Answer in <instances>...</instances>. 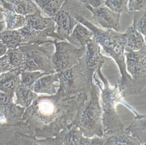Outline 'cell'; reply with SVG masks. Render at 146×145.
Here are the masks:
<instances>
[{"label": "cell", "mask_w": 146, "mask_h": 145, "mask_svg": "<svg viewBox=\"0 0 146 145\" xmlns=\"http://www.w3.org/2000/svg\"><path fill=\"white\" fill-rule=\"evenodd\" d=\"M87 96L88 93L65 95L59 90L54 95L37 96L22 117L29 135L40 139L54 137L63 130L71 128Z\"/></svg>", "instance_id": "6da1fadb"}, {"label": "cell", "mask_w": 146, "mask_h": 145, "mask_svg": "<svg viewBox=\"0 0 146 145\" xmlns=\"http://www.w3.org/2000/svg\"><path fill=\"white\" fill-rule=\"evenodd\" d=\"M78 22L92 32L93 37L104 52L111 57L118 66L121 77L117 80L119 89L122 97L132 95V79L127 72L125 55V35L111 29L103 30L87 19L80 17Z\"/></svg>", "instance_id": "7a4b0ae2"}, {"label": "cell", "mask_w": 146, "mask_h": 145, "mask_svg": "<svg viewBox=\"0 0 146 145\" xmlns=\"http://www.w3.org/2000/svg\"><path fill=\"white\" fill-rule=\"evenodd\" d=\"M102 65L98 67L94 75L96 84L102 91V124L103 127V136H117L125 132L124 125L116 110V105L119 102L123 103L126 107L135 112L133 108L129 106L123 100L120 94L117 81L115 84L114 88L109 87L107 80L102 73Z\"/></svg>", "instance_id": "3957f363"}, {"label": "cell", "mask_w": 146, "mask_h": 145, "mask_svg": "<svg viewBox=\"0 0 146 145\" xmlns=\"http://www.w3.org/2000/svg\"><path fill=\"white\" fill-rule=\"evenodd\" d=\"M99 88L93 84L87 98L80 106L72 126L78 128L84 136L90 138L103 136L102 110L99 102Z\"/></svg>", "instance_id": "277c9868"}, {"label": "cell", "mask_w": 146, "mask_h": 145, "mask_svg": "<svg viewBox=\"0 0 146 145\" xmlns=\"http://www.w3.org/2000/svg\"><path fill=\"white\" fill-rule=\"evenodd\" d=\"M41 13L39 9L35 13L25 15V24L18 30L22 37L23 45L53 44L54 40L59 41L54 17L45 18Z\"/></svg>", "instance_id": "5b68a950"}, {"label": "cell", "mask_w": 146, "mask_h": 145, "mask_svg": "<svg viewBox=\"0 0 146 145\" xmlns=\"http://www.w3.org/2000/svg\"><path fill=\"white\" fill-rule=\"evenodd\" d=\"M97 69L87 66L84 55L74 66L57 72L60 82L58 90L68 96L88 93L94 84V75Z\"/></svg>", "instance_id": "8992f818"}, {"label": "cell", "mask_w": 146, "mask_h": 145, "mask_svg": "<svg viewBox=\"0 0 146 145\" xmlns=\"http://www.w3.org/2000/svg\"><path fill=\"white\" fill-rule=\"evenodd\" d=\"M92 13L88 7L78 0H65L54 17L55 32L59 41H65L71 33L80 17L90 21Z\"/></svg>", "instance_id": "52a82bcc"}, {"label": "cell", "mask_w": 146, "mask_h": 145, "mask_svg": "<svg viewBox=\"0 0 146 145\" xmlns=\"http://www.w3.org/2000/svg\"><path fill=\"white\" fill-rule=\"evenodd\" d=\"M18 48L23 56L22 70L28 71H40L49 74L56 72L52 62L54 52L53 44L46 43V46L27 44Z\"/></svg>", "instance_id": "ba28073f"}, {"label": "cell", "mask_w": 146, "mask_h": 145, "mask_svg": "<svg viewBox=\"0 0 146 145\" xmlns=\"http://www.w3.org/2000/svg\"><path fill=\"white\" fill-rule=\"evenodd\" d=\"M126 70L131 75L132 94L138 95L146 86V46L137 51L125 52Z\"/></svg>", "instance_id": "9c48e42d"}, {"label": "cell", "mask_w": 146, "mask_h": 145, "mask_svg": "<svg viewBox=\"0 0 146 145\" xmlns=\"http://www.w3.org/2000/svg\"><path fill=\"white\" fill-rule=\"evenodd\" d=\"M55 51L52 62L56 72L71 68L77 64L86 52V47H78L66 41L54 40Z\"/></svg>", "instance_id": "30bf717a"}, {"label": "cell", "mask_w": 146, "mask_h": 145, "mask_svg": "<svg viewBox=\"0 0 146 145\" xmlns=\"http://www.w3.org/2000/svg\"><path fill=\"white\" fill-rule=\"evenodd\" d=\"M14 96L0 91V112L4 115L9 124L15 127L16 131L29 135L28 126L22 120L25 108L13 102Z\"/></svg>", "instance_id": "8fae6325"}, {"label": "cell", "mask_w": 146, "mask_h": 145, "mask_svg": "<svg viewBox=\"0 0 146 145\" xmlns=\"http://www.w3.org/2000/svg\"><path fill=\"white\" fill-rule=\"evenodd\" d=\"M54 139L55 145H105L107 141L105 136L92 139L85 137L79 129L72 126L63 130Z\"/></svg>", "instance_id": "7c38bea8"}, {"label": "cell", "mask_w": 146, "mask_h": 145, "mask_svg": "<svg viewBox=\"0 0 146 145\" xmlns=\"http://www.w3.org/2000/svg\"><path fill=\"white\" fill-rule=\"evenodd\" d=\"M88 7L92 13L90 22L92 24H99L106 30L111 29L119 32L120 31V14L112 11L104 3L97 7L90 6Z\"/></svg>", "instance_id": "4fadbf2b"}, {"label": "cell", "mask_w": 146, "mask_h": 145, "mask_svg": "<svg viewBox=\"0 0 146 145\" xmlns=\"http://www.w3.org/2000/svg\"><path fill=\"white\" fill-rule=\"evenodd\" d=\"M84 57L87 66L96 69H97L100 66L103 65L105 63L108 64L111 61L110 58L103 56L102 54L100 45L94 37L86 45Z\"/></svg>", "instance_id": "5bb4252c"}, {"label": "cell", "mask_w": 146, "mask_h": 145, "mask_svg": "<svg viewBox=\"0 0 146 145\" xmlns=\"http://www.w3.org/2000/svg\"><path fill=\"white\" fill-rule=\"evenodd\" d=\"M0 12L5 18L6 30L20 29L25 24V16L16 13L12 6L4 0H0Z\"/></svg>", "instance_id": "9a60e30c"}, {"label": "cell", "mask_w": 146, "mask_h": 145, "mask_svg": "<svg viewBox=\"0 0 146 145\" xmlns=\"http://www.w3.org/2000/svg\"><path fill=\"white\" fill-rule=\"evenodd\" d=\"M21 67L13 68L0 75V91L14 96L17 88L21 84Z\"/></svg>", "instance_id": "2e32d148"}, {"label": "cell", "mask_w": 146, "mask_h": 145, "mask_svg": "<svg viewBox=\"0 0 146 145\" xmlns=\"http://www.w3.org/2000/svg\"><path fill=\"white\" fill-rule=\"evenodd\" d=\"M93 37L90 30L78 22L73 28L71 33L66 40L78 47H86L87 44Z\"/></svg>", "instance_id": "e0dca14e"}, {"label": "cell", "mask_w": 146, "mask_h": 145, "mask_svg": "<svg viewBox=\"0 0 146 145\" xmlns=\"http://www.w3.org/2000/svg\"><path fill=\"white\" fill-rule=\"evenodd\" d=\"M55 82H59L57 72L45 75L35 82L33 90L35 93L54 94L56 93V88L59 87V85L54 84Z\"/></svg>", "instance_id": "ac0fdd59"}, {"label": "cell", "mask_w": 146, "mask_h": 145, "mask_svg": "<svg viewBox=\"0 0 146 145\" xmlns=\"http://www.w3.org/2000/svg\"><path fill=\"white\" fill-rule=\"evenodd\" d=\"M146 115H136L134 121L124 130L135 138L141 145L146 143Z\"/></svg>", "instance_id": "d6986e66"}, {"label": "cell", "mask_w": 146, "mask_h": 145, "mask_svg": "<svg viewBox=\"0 0 146 145\" xmlns=\"http://www.w3.org/2000/svg\"><path fill=\"white\" fill-rule=\"evenodd\" d=\"M6 145H54L53 137L38 139L35 136L23 134L16 131Z\"/></svg>", "instance_id": "ffe728a7"}, {"label": "cell", "mask_w": 146, "mask_h": 145, "mask_svg": "<svg viewBox=\"0 0 146 145\" xmlns=\"http://www.w3.org/2000/svg\"><path fill=\"white\" fill-rule=\"evenodd\" d=\"M125 35V51H137L146 45L143 36L135 30L132 26L127 28Z\"/></svg>", "instance_id": "44dd1931"}, {"label": "cell", "mask_w": 146, "mask_h": 145, "mask_svg": "<svg viewBox=\"0 0 146 145\" xmlns=\"http://www.w3.org/2000/svg\"><path fill=\"white\" fill-rule=\"evenodd\" d=\"M0 40L8 49L17 48L23 45L22 37L18 30H4L0 32Z\"/></svg>", "instance_id": "7402d4cb"}, {"label": "cell", "mask_w": 146, "mask_h": 145, "mask_svg": "<svg viewBox=\"0 0 146 145\" xmlns=\"http://www.w3.org/2000/svg\"><path fill=\"white\" fill-rule=\"evenodd\" d=\"M17 99L15 104L19 105L25 109L29 107L32 102L38 96L31 89L26 88L20 84L15 91Z\"/></svg>", "instance_id": "603a6c76"}, {"label": "cell", "mask_w": 146, "mask_h": 145, "mask_svg": "<svg viewBox=\"0 0 146 145\" xmlns=\"http://www.w3.org/2000/svg\"><path fill=\"white\" fill-rule=\"evenodd\" d=\"M10 3L16 13L25 16L35 13L39 9L32 0H4Z\"/></svg>", "instance_id": "cb8c5ba5"}, {"label": "cell", "mask_w": 146, "mask_h": 145, "mask_svg": "<svg viewBox=\"0 0 146 145\" xmlns=\"http://www.w3.org/2000/svg\"><path fill=\"white\" fill-rule=\"evenodd\" d=\"M40 9L49 17H54L65 0H33Z\"/></svg>", "instance_id": "d4e9b609"}, {"label": "cell", "mask_w": 146, "mask_h": 145, "mask_svg": "<svg viewBox=\"0 0 146 145\" xmlns=\"http://www.w3.org/2000/svg\"><path fill=\"white\" fill-rule=\"evenodd\" d=\"M48 73L40 71H28L22 70L21 75V85L33 90V86L38 79Z\"/></svg>", "instance_id": "484cf974"}, {"label": "cell", "mask_w": 146, "mask_h": 145, "mask_svg": "<svg viewBox=\"0 0 146 145\" xmlns=\"http://www.w3.org/2000/svg\"><path fill=\"white\" fill-rule=\"evenodd\" d=\"M105 145H141V144L135 138L125 131L123 134L118 135L107 137Z\"/></svg>", "instance_id": "4316f807"}, {"label": "cell", "mask_w": 146, "mask_h": 145, "mask_svg": "<svg viewBox=\"0 0 146 145\" xmlns=\"http://www.w3.org/2000/svg\"><path fill=\"white\" fill-rule=\"evenodd\" d=\"M132 27L140 32L145 37L146 34V10H140L133 12Z\"/></svg>", "instance_id": "83f0119b"}, {"label": "cell", "mask_w": 146, "mask_h": 145, "mask_svg": "<svg viewBox=\"0 0 146 145\" xmlns=\"http://www.w3.org/2000/svg\"><path fill=\"white\" fill-rule=\"evenodd\" d=\"M129 0H106L104 4L112 11L121 14L122 13H129L128 4Z\"/></svg>", "instance_id": "f1b7e54d"}, {"label": "cell", "mask_w": 146, "mask_h": 145, "mask_svg": "<svg viewBox=\"0 0 146 145\" xmlns=\"http://www.w3.org/2000/svg\"><path fill=\"white\" fill-rule=\"evenodd\" d=\"M6 53L8 55L10 63L13 68L21 67L22 68L24 62L23 56L19 48L8 49Z\"/></svg>", "instance_id": "f546056e"}, {"label": "cell", "mask_w": 146, "mask_h": 145, "mask_svg": "<svg viewBox=\"0 0 146 145\" xmlns=\"http://www.w3.org/2000/svg\"><path fill=\"white\" fill-rule=\"evenodd\" d=\"M146 0H129L128 10L129 13L140 10H146Z\"/></svg>", "instance_id": "4dcf8cb0"}, {"label": "cell", "mask_w": 146, "mask_h": 145, "mask_svg": "<svg viewBox=\"0 0 146 145\" xmlns=\"http://www.w3.org/2000/svg\"><path fill=\"white\" fill-rule=\"evenodd\" d=\"M13 69L10 63L9 57L7 54L2 57H0V74L9 71Z\"/></svg>", "instance_id": "1f68e13d"}, {"label": "cell", "mask_w": 146, "mask_h": 145, "mask_svg": "<svg viewBox=\"0 0 146 145\" xmlns=\"http://www.w3.org/2000/svg\"><path fill=\"white\" fill-rule=\"evenodd\" d=\"M15 128L7 122L6 118L1 112H0V135Z\"/></svg>", "instance_id": "d6a6232c"}, {"label": "cell", "mask_w": 146, "mask_h": 145, "mask_svg": "<svg viewBox=\"0 0 146 145\" xmlns=\"http://www.w3.org/2000/svg\"><path fill=\"white\" fill-rule=\"evenodd\" d=\"M81 2L88 6H90L93 7H97L104 3L102 0H78Z\"/></svg>", "instance_id": "836d02e7"}, {"label": "cell", "mask_w": 146, "mask_h": 145, "mask_svg": "<svg viewBox=\"0 0 146 145\" xmlns=\"http://www.w3.org/2000/svg\"><path fill=\"white\" fill-rule=\"evenodd\" d=\"M7 49V48L5 45L0 40V57L5 54Z\"/></svg>", "instance_id": "e575fe53"}, {"label": "cell", "mask_w": 146, "mask_h": 145, "mask_svg": "<svg viewBox=\"0 0 146 145\" xmlns=\"http://www.w3.org/2000/svg\"><path fill=\"white\" fill-rule=\"evenodd\" d=\"M5 21H0V32L5 30Z\"/></svg>", "instance_id": "d590c367"}]
</instances>
